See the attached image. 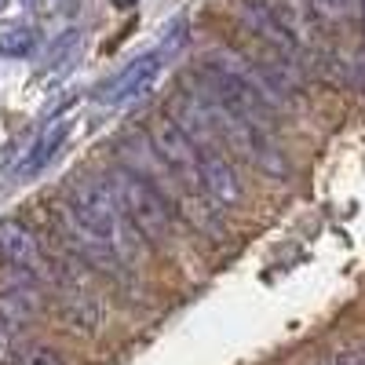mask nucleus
<instances>
[{"instance_id":"f03ea898","label":"nucleus","mask_w":365,"mask_h":365,"mask_svg":"<svg viewBox=\"0 0 365 365\" xmlns=\"http://www.w3.org/2000/svg\"><path fill=\"white\" fill-rule=\"evenodd\" d=\"M66 212L81 227H88L96 237H103L106 245H113L117 256L135 252V245L128 241L135 234V227L125 220V212H120L110 182H103L99 175H73L70 190H66Z\"/></svg>"},{"instance_id":"7ed1b4c3","label":"nucleus","mask_w":365,"mask_h":365,"mask_svg":"<svg viewBox=\"0 0 365 365\" xmlns=\"http://www.w3.org/2000/svg\"><path fill=\"white\" fill-rule=\"evenodd\" d=\"M146 139H150L154 154L165 161V168H168L179 182H187V187L201 190V150L179 132V125H175L168 113H161L158 120H150ZM208 201H212V197H208Z\"/></svg>"},{"instance_id":"0eeeda50","label":"nucleus","mask_w":365,"mask_h":365,"mask_svg":"<svg viewBox=\"0 0 365 365\" xmlns=\"http://www.w3.org/2000/svg\"><path fill=\"white\" fill-rule=\"evenodd\" d=\"M66 135H70V117H51L48 125L41 128L34 150H29V154L22 158V165L15 168V175H19V179H34V175H41V172L48 168V161L58 154V146L66 143Z\"/></svg>"},{"instance_id":"20e7f679","label":"nucleus","mask_w":365,"mask_h":365,"mask_svg":"<svg viewBox=\"0 0 365 365\" xmlns=\"http://www.w3.org/2000/svg\"><path fill=\"white\" fill-rule=\"evenodd\" d=\"M161 66H165V51H146V55L132 58L125 70H117L110 81H103L99 91H96V99H99L103 106H125V103H135V99H143L146 91L158 84Z\"/></svg>"},{"instance_id":"f8f14e48","label":"nucleus","mask_w":365,"mask_h":365,"mask_svg":"<svg viewBox=\"0 0 365 365\" xmlns=\"http://www.w3.org/2000/svg\"><path fill=\"white\" fill-rule=\"evenodd\" d=\"M4 4H8V0H0V8H4Z\"/></svg>"},{"instance_id":"f257e3e1","label":"nucleus","mask_w":365,"mask_h":365,"mask_svg":"<svg viewBox=\"0 0 365 365\" xmlns=\"http://www.w3.org/2000/svg\"><path fill=\"white\" fill-rule=\"evenodd\" d=\"M110 190H113L120 212H125V220L135 227L139 237L150 241V245H168V241L175 237L179 216L168 205V197L150 179H143L128 165H120V168L110 172Z\"/></svg>"},{"instance_id":"6e6552de","label":"nucleus","mask_w":365,"mask_h":365,"mask_svg":"<svg viewBox=\"0 0 365 365\" xmlns=\"http://www.w3.org/2000/svg\"><path fill=\"white\" fill-rule=\"evenodd\" d=\"M311 8L322 26H358L361 22V0H311Z\"/></svg>"},{"instance_id":"39448f33","label":"nucleus","mask_w":365,"mask_h":365,"mask_svg":"<svg viewBox=\"0 0 365 365\" xmlns=\"http://www.w3.org/2000/svg\"><path fill=\"white\" fill-rule=\"evenodd\" d=\"M259 4L278 19V26L296 41L303 58H322L325 55V26L318 22L311 0H259Z\"/></svg>"},{"instance_id":"1a4fd4ad","label":"nucleus","mask_w":365,"mask_h":365,"mask_svg":"<svg viewBox=\"0 0 365 365\" xmlns=\"http://www.w3.org/2000/svg\"><path fill=\"white\" fill-rule=\"evenodd\" d=\"M34 44H37V34L29 26L0 29V55H8V58H26L29 51H34Z\"/></svg>"},{"instance_id":"423d86ee","label":"nucleus","mask_w":365,"mask_h":365,"mask_svg":"<svg viewBox=\"0 0 365 365\" xmlns=\"http://www.w3.org/2000/svg\"><path fill=\"white\" fill-rule=\"evenodd\" d=\"M0 259L11 263L15 270H26L34 278H55V267L44 256V245L37 241V234L19 220H0Z\"/></svg>"},{"instance_id":"9b49d317","label":"nucleus","mask_w":365,"mask_h":365,"mask_svg":"<svg viewBox=\"0 0 365 365\" xmlns=\"http://www.w3.org/2000/svg\"><path fill=\"white\" fill-rule=\"evenodd\" d=\"M110 4H113V8H120V11H125V8H135L139 0H110Z\"/></svg>"},{"instance_id":"9d476101","label":"nucleus","mask_w":365,"mask_h":365,"mask_svg":"<svg viewBox=\"0 0 365 365\" xmlns=\"http://www.w3.org/2000/svg\"><path fill=\"white\" fill-rule=\"evenodd\" d=\"M26 365H66V361L58 358L55 351H48V347H37V351L26 354Z\"/></svg>"}]
</instances>
